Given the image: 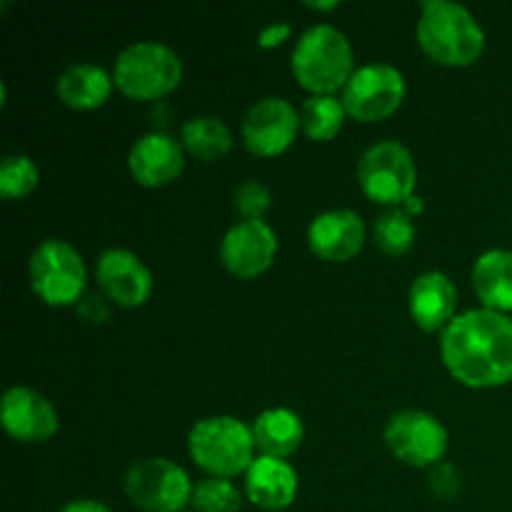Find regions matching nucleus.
I'll list each match as a JSON object with an SVG mask.
<instances>
[{
  "mask_svg": "<svg viewBox=\"0 0 512 512\" xmlns=\"http://www.w3.org/2000/svg\"><path fill=\"white\" fill-rule=\"evenodd\" d=\"M440 358L460 385L488 390L512 380V318L488 308L460 313L440 333Z\"/></svg>",
  "mask_w": 512,
  "mask_h": 512,
  "instance_id": "nucleus-1",
  "label": "nucleus"
},
{
  "mask_svg": "<svg viewBox=\"0 0 512 512\" xmlns=\"http://www.w3.org/2000/svg\"><path fill=\"white\" fill-rule=\"evenodd\" d=\"M420 50L433 63L468 68L485 50V30L465 5L453 0H425L415 25Z\"/></svg>",
  "mask_w": 512,
  "mask_h": 512,
  "instance_id": "nucleus-2",
  "label": "nucleus"
},
{
  "mask_svg": "<svg viewBox=\"0 0 512 512\" xmlns=\"http://www.w3.org/2000/svg\"><path fill=\"white\" fill-rule=\"evenodd\" d=\"M290 68L300 88L310 95L343 93L355 73V53L348 35L330 23L303 30L290 55Z\"/></svg>",
  "mask_w": 512,
  "mask_h": 512,
  "instance_id": "nucleus-3",
  "label": "nucleus"
},
{
  "mask_svg": "<svg viewBox=\"0 0 512 512\" xmlns=\"http://www.w3.org/2000/svg\"><path fill=\"white\" fill-rule=\"evenodd\" d=\"M190 460L210 478H238L258 458L253 430L233 415H210L188 433Z\"/></svg>",
  "mask_w": 512,
  "mask_h": 512,
  "instance_id": "nucleus-4",
  "label": "nucleus"
},
{
  "mask_svg": "<svg viewBox=\"0 0 512 512\" xmlns=\"http://www.w3.org/2000/svg\"><path fill=\"white\" fill-rule=\"evenodd\" d=\"M115 88L130 100H160L183 80V60L170 45L138 40L123 48L113 65Z\"/></svg>",
  "mask_w": 512,
  "mask_h": 512,
  "instance_id": "nucleus-5",
  "label": "nucleus"
},
{
  "mask_svg": "<svg viewBox=\"0 0 512 512\" xmlns=\"http://www.w3.org/2000/svg\"><path fill=\"white\" fill-rule=\"evenodd\" d=\"M28 278L33 293L53 308L78 305L85 295L88 270L83 255L73 243L60 238H48L30 253Z\"/></svg>",
  "mask_w": 512,
  "mask_h": 512,
  "instance_id": "nucleus-6",
  "label": "nucleus"
},
{
  "mask_svg": "<svg viewBox=\"0 0 512 512\" xmlns=\"http://www.w3.org/2000/svg\"><path fill=\"white\" fill-rule=\"evenodd\" d=\"M358 185L365 198L383 208H403L415 195L418 165L400 140H380L358 160Z\"/></svg>",
  "mask_w": 512,
  "mask_h": 512,
  "instance_id": "nucleus-7",
  "label": "nucleus"
},
{
  "mask_svg": "<svg viewBox=\"0 0 512 512\" xmlns=\"http://www.w3.org/2000/svg\"><path fill=\"white\" fill-rule=\"evenodd\" d=\"M125 495L140 512H180L190 508L193 480L170 458H140L125 470Z\"/></svg>",
  "mask_w": 512,
  "mask_h": 512,
  "instance_id": "nucleus-8",
  "label": "nucleus"
},
{
  "mask_svg": "<svg viewBox=\"0 0 512 512\" xmlns=\"http://www.w3.org/2000/svg\"><path fill=\"white\" fill-rule=\"evenodd\" d=\"M405 75L390 63H365L340 93L348 118L360 123H380L395 115L405 100Z\"/></svg>",
  "mask_w": 512,
  "mask_h": 512,
  "instance_id": "nucleus-9",
  "label": "nucleus"
},
{
  "mask_svg": "<svg viewBox=\"0 0 512 512\" xmlns=\"http://www.w3.org/2000/svg\"><path fill=\"white\" fill-rule=\"evenodd\" d=\"M383 440L395 460L410 468H435L448 453V428L425 410H400L390 415Z\"/></svg>",
  "mask_w": 512,
  "mask_h": 512,
  "instance_id": "nucleus-10",
  "label": "nucleus"
},
{
  "mask_svg": "<svg viewBox=\"0 0 512 512\" xmlns=\"http://www.w3.org/2000/svg\"><path fill=\"white\" fill-rule=\"evenodd\" d=\"M240 133L245 148L258 158L283 155L300 133V110L290 100L270 95L250 105Z\"/></svg>",
  "mask_w": 512,
  "mask_h": 512,
  "instance_id": "nucleus-11",
  "label": "nucleus"
},
{
  "mask_svg": "<svg viewBox=\"0 0 512 512\" xmlns=\"http://www.w3.org/2000/svg\"><path fill=\"white\" fill-rule=\"evenodd\" d=\"M278 255V235L265 220H238L220 240V263L238 280L268 273Z\"/></svg>",
  "mask_w": 512,
  "mask_h": 512,
  "instance_id": "nucleus-12",
  "label": "nucleus"
},
{
  "mask_svg": "<svg viewBox=\"0 0 512 512\" xmlns=\"http://www.w3.org/2000/svg\"><path fill=\"white\" fill-rule=\"evenodd\" d=\"M100 293L120 308H140L153 295V273L128 248H108L95 260Z\"/></svg>",
  "mask_w": 512,
  "mask_h": 512,
  "instance_id": "nucleus-13",
  "label": "nucleus"
},
{
  "mask_svg": "<svg viewBox=\"0 0 512 512\" xmlns=\"http://www.w3.org/2000/svg\"><path fill=\"white\" fill-rule=\"evenodd\" d=\"M0 423L10 438L23 445L48 443L60 428L55 405L43 393L25 385L5 390L0 403Z\"/></svg>",
  "mask_w": 512,
  "mask_h": 512,
  "instance_id": "nucleus-14",
  "label": "nucleus"
},
{
  "mask_svg": "<svg viewBox=\"0 0 512 512\" xmlns=\"http://www.w3.org/2000/svg\"><path fill=\"white\" fill-rule=\"evenodd\" d=\"M128 170L143 188H165L183 175V143L165 130H150L130 145Z\"/></svg>",
  "mask_w": 512,
  "mask_h": 512,
  "instance_id": "nucleus-15",
  "label": "nucleus"
},
{
  "mask_svg": "<svg viewBox=\"0 0 512 512\" xmlns=\"http://www.w3.org/2000/svg\"><path fill=\"white\" fill-rule=\"evenodd\" d=\"M368 240L365 220L350 208H330L308 225V245L325 263H348Z\"/></svg>",
  "mask_w": 512,
  "mask_h": 512,
  "instance_id": "nucleus-16",
  "label": "nucleus"
},
{
  "mask_svg": "<svg viewBox=\"0 0 512 512\" xmlns=\"http://www.w3.org/2000/svg\"><path fill=\"white\" fill-rule=\"evenodd\" d=\"M408 310L423 333H443L458 318V288L450 275L440 270L420 273L408 290Z\"/></svg>",
  "mask_w": 512,
  "mask_h": 512,
  "instance_id": "nucleus-17",
  "label": "nucleus"
},
{
  "mask_svg": "<svg viewBox=\"0 0 512 512\" xmlns=\"http://www.w3.org/2000/svg\"><path fill=\"white\" fill-rule=\"evenodd\" d=\"M300 478L298 470L280 458L258 455L250 470L245 473L243 493L245 500L265 512H283L298 498Z\"/></svg>",
  "mask_w": 512,
  "mask_h": 512,
  "instance_id": "nucleus-18",
  "label": "nucleus"
},
{
  "mask_svg": "<svg viewBox=\"0 0 512 512\" xmlns=\"http://www.w3.org/2000/svg\"><path fill=\"white\" fill-rule=\"evenodd\" d=\"M115 88L113 73L95 63L68 65L55 80V95L70 110H95L108 103Z\"/></svg>",
  "mask_w": 512,
  "mask_h": 512,
  "instance_id": "nucleus-19",
  "label": "nucleus"
},
{
  "mask_svg": "<svg viewBox=\"0 0 512 512\" xmlns=\"http://www.w3.org/2000/svg\"><path fill=\"white\" fill-rule=\"evenodd\" d=\"M255 448L265 458L288 460L300 450L305 440V423L295 410L290 408H268L253 420Z\"/></svg>",
  "mask_w": 512,
  "mask_h": 512,
  "instance_id": "nucleus-20",
  "label": "nucleus"
},
{
  "mask_svg": "<svg viewBox=\"0 0 512 512\" xmlns=\"http://www.w3.org/2000/svg\"><path fill=\"white\" fill-rule=\"evenodd\" d=\"M470 280L483 308L505 315L512 313V250L495 248L480 255Z\"/></svg>",
  "mask_w": 512,
  "mask_h": 512,
  "instance_id": "nucleus-21",
  "label": "nucleus"
},
{
  "mask_svg": "<svg viewBox=\"0 0 512 512\" xmlns=\"http://www.w3.org/2000/svg\"><path fill=\"white\" fill-rule=\"evenodd\" d=\"M180 143H183L185 153H190L193 158L203 160V163H215L233 150L235 140L228 125L220 118L195 115V118L185 120L180 128Z\"/></svg>",
  "mask_w": 512,
  "mask_h": 512,
  "instance_id": "nucleus-22",
  "label": "nucleus"
},
{
  "mask_svg": "<svg viewBox=\"0 0 512 512\" xmlns=\"http://www.w3.org/2000/svg\"><path fill=\"white\" fill-rule=\"evenodd\" d=\"M348 110L338 95H310L300 105V130L315 143H328L343 130Z\"/></svg>",
  "mask_w": 512,
  "mask_h": 512,
  "instance_id": "nucleus-23",
  "label": "nucleus"
},
{
  "mask_svg": "<svg viewBox=\"0 0 512 512\" xmlns=\"http://www.w3.org/2000/svg\"><path fill=\"white\" fill-rule=\"evenodd\" d=\"M415 228L413 215L405 213L403 208H390L380 213L373 223V240L383 253L388 255H405L415 243Z\"/></svg>",
  "mask_w": 512,
  "mask_h": 512,
  "instance_id": "nucleus-24",
  "label": "nucleus"
},
{
  "mask_svg": "<svg viewBox=\"0 0 512 512\" xmlns=\"http://www.w3.org/2000/svg\"><path fill=\"white\" fill-rule=\"evenodd\" d=\"M245 493L228 478H203L195 483L190 510L193 512H240Z\"/></svg>",
  "mask_w": 512,
  "mask_h": 512,
  "instance_id": "nucleus-25",
  "label": "nucleus"
},
{
  "mask_svg": "<svg viewBox=\"0 0 512 512\" xmlns=\"http://www.w3.org/2000/svg\"><path fill=\"white\" fill-rule=\"evenodd\" d=\"M40 183V170L30 155H5L0 165V195L5 200L28 198Z\"/></svg>",
  "mask_w": 512,
  "mask_h": 512,
  "instance_id": "nucleus-26",
  "label": "nucleus"
},
{
  "mask_svg": "<svg viewBox=\"0 0 512 512\" xmlns=\"http://www.w3.org/2000/svg\"><path fill=\"white\" fill-rule=\"evenodd\" d=\"M233 205L243 220H263L273 205V195H270L268 185L260 180H245L235 188Z\"/></svg>",
  "mask_w": 512,
  "mask_h": 512,
  "instance_id": "nucleus-27",
  "label": "nucleus"
},
{
  "mask_svg": "<svg viewBox=\"0 0 512 512\" xmlns=\"http://www.w3.org/2000/svg\"><path fill=\"white\" fill-rule=\"evenodd\" d=\"M75 310H78L80 318L85 320V323L90 325H103L108 323L110 315H113V310H110V300L105 298L103 293H85L83 298H80V303L75 305Z\"/></svg>",
  "mask_w": 512,
  "mask_h": 512,
  "instance_id": "nucleus-28",
  "label": "nucleus"
},
{
  "mask_svg": "<svg viewBox=\"0 0 512 512\" xmlns=\"http://www.w3.org/2000/svg\"><path fill=\"white\" fill-rule=\"evenodd\" d=\"M430 485H433V493L438 495V498H455V495L460 493V488H463V480H460L458 470L453 468L450 463H440L433 468V475H430Z\"/></svg>",
  "mask_w": 512,
  "mask_h": 512,
  "instance_id": "nucleus-29",
  "label": "nucleus"
},
{
  "mask_svg": "<svg viewBox=\"0 0 512 512\" xmlns=\"http://www.w3.org/2000/svg\"><path fill=\"white\" fill-rule=\"evenodd\" d=\"M290 35H293V25L285 23V20L265 25V28L258 33V48H263V50L280 48L285 40H290Z\"/></svg>",
  "mask_w": 512,
  "mask_h": 512,
  "instance_id": "nucleus-30",
  "label": "nucleus"
},
{
  "mask_svg": "<svg viewBox=\"0 0 512 512\" xmlns=\"http://www.w3.org/2000/svg\"><path fill=\"white\" fill-rule=\"evenodd\" d=\"M58 512H113V510L95 498H75L70 500V503H65Z\"/></svg>",
  "mask_w": 512,
  "mask_h": 512,
  "instance_id": "nucleus-31",
  "label": "nucleus"
},
{
  "mask_svg": "<svg viewBox=\"0 0 512 512\" xmlns=\"http://www.w3.org/2000/svg\"><path fill=\"white\" fill-rule=\"evenodd\" d=\"M305 8L318 10V13H330V10L340 8V3H338V0H320V3H315V0H308V3H305Z\"/></svg>",
  "mask_w": 512,
  "mask_h": 512,
  "instance_id": "nucleus-32",
  "label": "nucleus"
},
{
  "mask_svg": "<svg viewBox=\"0 0 512 512\" xmlns=\"http://www.w3.org/2000/svg\"><path fill=\"white\" fill-rule=\"evenodd\" d=\"M423 208H425V205H423V198H418V195H413V198H410L408 203L403 205L405 213L413 215V218H415V215H418V213H423Z\"/></svg>",
  "mask_w": 512,
  "mask_h": 512,
  "instance_id": "nucleus-33",
  "label": "nucleus"
},
{
  "mask_svg": "<svg viewBox=\"0 0 512 512\" xmlns=\"http://www.w3.org/2000/svg\"><path fill=\"white\" fill-rule=\"evenodd\" d=\"M180 512H193V510H190V508H185V510H180Z\"/></svg>",
  "mask_w": 512,
  "mask_h": 512,
  "instance_id": "nucleus-34",
  "label": "nucleus"
}]
</instances>
